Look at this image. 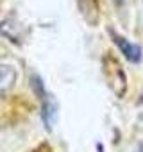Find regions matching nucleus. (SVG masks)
<instances>
[{"label": "nucleus", "mask_w": 143, "mask_h": 152, "mask_svg": "<svg viewBox=\"0 0 143 152\" xmlns=\"http://www.w3.org/2000/svg\"><path fill=\"white\" fill-rule=\"evenodd\" d=\"M111 36H113V41L116 43V47L120 48V52L123 54V57L131 63H139L141 61V47L136 45V43H131L127 38L123 36H118L115 31H111Z\"/></svg>", "instance_id": "obj_1"}, {"label": "nucleus", "mask_w": 143, "mask_h": 152, "mask_svg": "<svg viewBox=\"0 0 143 152\" xmlns=\"http://www.w3.org/2000/svg\"><path fill=\"white\" fill-rule=\"evenodd\" d=\"M41 100H43V104H41V118H43L47 129H52L54 124H55V116H57V104H55L54 97H50L47 93L41 97Z\"/></svg>", "instance_id": "obj_2"}, {"label": "nucleus", "mask_w": 143, "mask_h": 152, "mask_svg": "<svg viewBox=\"0 0 143 152\" xmlns=\"http://www.w3.org/2000/svg\"><path fill=\"white\" fill-rule=\"evenodd\" d=\"M16 83V70L11 64L0 63V93L11 90Z\"/></svg>", "instance_id": "obj_3"}, {"label": "nucleus", "mask_w": 143, "mask_h": 152, "mask_svg": "<svg viewBox=\"0 0 143 152\" xmlns=\"http://www.w3.org/2000/svg\"><path fill=\"white\" fill-rule=\"evenodd\" d=\"M136 152H143V143H139V147L136 148Z\"/></svg>", "instance_id": "obj_4"}, {"label": "nucleus", "mask_w": 143, "mask_h": 152, "mask_svg": "<svg viewBox=\"0 0 143 152\" xmlns=\"http://www.w3.org/2000/svg\"><path fill=\"white\" fill-rule=\"evenodd\" d=\"M122 2H123V0H115V4H118V6H120Z\"/></svg>", "instance_id": "obj_5"}]
</instances>
